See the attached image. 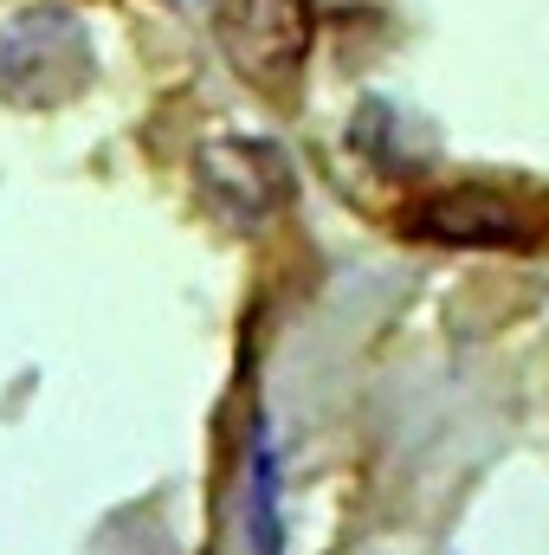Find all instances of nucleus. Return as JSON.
<instances>
[{
  "mask_svg": "<svg viewBox=\"0 0 549 555\" xmlns=\"http://www.w3.org/2000/svg\"><path fill=\"white\" fill-rule=\"evenodd\" d=\"M395 227L420 246H459V253H537L549 240V214L498 181H452L433 194H413Z\"/></svg>",
  "mask_w": 549,
  "mask_h": 555,
  "instance_id": "1",
  "label": "nucleus"
},
{
  "mask_svg": "<svg viewBox=\"0 0 549 555\" xmlns=\"http://www.w3.org/2000/svg\"><path fill=\"white\" fill-rule=\"evenodd\" d=\"M91 85V33L65 7H33L0 33V98L20 111H59Z\"/></svg>",
  "mask_w": 549,
  "mask_h": 555,
  "instance_id": "2",
  "label": "nucleus"
},
{
  "mask_svg": "<svg viewBox=\"0 0 549 555\" xmlns=\"http://www.w3.org/2000/svg\"><path fill=\"white\" fill-rule=\"evenodd\" d=\"M214 39L227 65L259 91L284 104L304 78L310 39H317V7L310 0H214Z\"/></svg>",
  "mask_w": 549,
  "mask_h": 555,
  "instance_id": "3",
  "label": "nucleus"
},
{
  "mask_svg": "<svg viewBox=\"0 0 549 555\" xmlns=\"http://www.w3.org/2000/svg\"><path fill=\"white\" fill-rule=\"evenodd\" d=\"M201 194L233 227H266L291 194V168L272 142H214L201 149Z\"/></svg>",
  "mask_w": 549,
  "mask_h": 555,
  "instance_id": "4",
  "label": "nucleus"
}]
</instances>
